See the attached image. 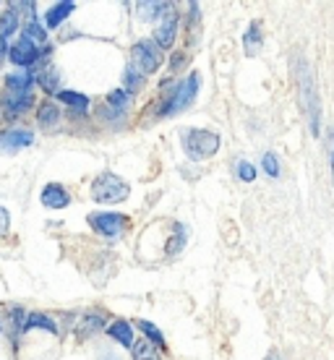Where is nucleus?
Returning <instances> with one entry per match:
<instances>
[{
    "instance_id": "nucleus-1",
    "label": "nucleus",
    "mask_w": 334,
    "mask_h": 360,
    "mask_svg": "<svg viewBox=\"0 0 334 360\" xmlns=\"http://www.w3.org/2000/svg\"><path fill=\"white\" fill-rule=\"evenodd\" d=\"M199 86H201V79L199 73L193 71L188 79H183V82H170V89L160 99V105H157V117H167V115H175V112H183V110H188L193 105V99L199 94Z\"/></svg>"
},
{
    "instance_id": "nucleus-2",
    "label": "nucleus",
    "mask_w": 334,
    "mask_h": 360,
    "mask_svg": "<svg viewBox=\"0 0 334 360\" xmlns=\"http://www.w3.org/2000/svg\"><path fill=\"white\" fill-rule=\"evenodd\" d=\"M183 152L188 154V160L193 162H204L209 157H214L219 152V134L207 131V128H188L183 131Z\"/></svg>"
},
{
    "instance_id": "nucleus-3",
    "label": "nucleus",
    "mask_w": 334,
    "mask_h": 360,
    "mask_svg": "<svg viewBox=\"0 0 334 360\" xmlns=\"http://www.w3.org/2000/svg\"><path fill=\"white\" fill-rule=\"evenodd\" d=\"M131 196V188L123 178H117L115 172H102L91 183V201L97 204H123Z\"/></svg>"
},
{
    "instance_id": "nucleus-4",
    "label": "nucleus",
    "mask_w": 334,
    "mask_h": 360,
    "mask_svg": "<svg viewBox=\"0 0 334 360\" xmlns=\"http://www.w3.org/2000/svg\"><path fill=\"white\" fill-rule=\"evenodd\" d=\"M300 94H303V108L308 112V126H311V134L314 139H319L321 134V108H319V97H316V84H311V68H308L306 60H300Z\"/></svg>"
},
{
    "instance_id": "nucleus-5",
    "label": "nucleus",
    "mask_w": 334,
    "mask_h": 360,
    "mask_svg": "<svg viewBox=\"0 0 334 360\" xmlns=\"http://www.w3.org/2000/svg\"><path fill=\"white\" fill-rule=\"evenodd\" d=\"M165 55L162 50L154 45V39H139L134 47H131V63L144 73V76H152V73L160 71Z\"/></svg>"
},
{
    "instance_id": "nucleus-6",
    "label": "nucleus",
    "mask_w": 334,
    "mask_h": 360,
    "mask_svg": "<svg viewBox=\"0 0 334 360\" xmlns=\"http://www.w3.org/2000/svg\"><path fill=\"white\" fill-rule=\"evenodd\" d=\"M89 225L102 238H120L128 225V217L117 214V212H94V214H89Z\"/></svg>"
},
{
    "instance_id": "nucleus-7",
    "label": "nucleus",
    "mask_w": 334,
    "mask_h": 360,
    "mask_svg": "<svg viewBox=\"0 0 334 360\" xmlns=\"http://www.w3.org/2000/svg\"><path fill=\"white\" fill-rule=\"evenodd\" d=\"M6 58H11V63L21 65V68H32L34 63H39L42 60V50H39V45H34V42H29V39H18V42H13V45L8 47V55Z\"/></svg>"
},
{
    "instance_id": "nucleus-8",
    "label": "nucleus",
    "mask_w": 334,
    "mask_h": 360,
    "mask_svg": "<svg viewBox=\"0 0 334 360\" xmlns=\"http://www.w3.org/2000/svg\"><path fill=\"white\" fill-rule=\"evenodd\" d=\"M178 21H181V13H178L175 8H170L162 16V24H160L157 32H154V45L160 47L162 53L175 45V37H178Z\"/></svg>"
},
{
    "instance_id": "nucleus-9",
    "label": "nucleus",
    "mask_w": 334,
    "mask_h": 360,
    "mask_svg": "<svg viewBox=\"0 0 334 360\" xmlns=\"http://www.w3.org/2000/svg\"><path fill=\"white\" fill-rule=\"evenodd\" d=\"M32 144H34V136L29 134V131H24V128L0 131V154H16Z\"/></svg>"
},
{
    "instance_id": "nucleus-10",
    "label": "nucleus",
    "mask_w": 334,
    "mask_h": 360,
    "mask_svg": "<svg viewBox=\"0 0 334 360\" xmlns=\"http://www.w3.org/2000/svg\"><path fill=\"white\" fill-rule=\"evenodd\" d=\"M32 105H34V89L29 91L6 89V94H3V108H6V115L8 117L24 115Z\"/></svg>"
},
{
    "instance_id": "nucleus-11",
    "label": "nucleus",
    "mask_w": 334,
    "mask_h": 360,
    "mask_svg": "<svg viewBox=\"0 0 334 360\" xmlns=\"http://www.w3.org/2000/svg\"><path fill=\"white\" fill-rule=\"evenodd\" d=\"M42 204L47 209H63L71 204V196H68V191L60 183H50V186L42 188Z\"/></svg>"
},
{
    "instance_id": "nucleus-12",
    "label": "nucleus",
    "mask_w": 334,
    "mask_h": 360,
    "mask_svg": "<svg viewBox=\"0 0 334 360\" xmlns=\"http://www.w3.org/2000/svg\"><path fill=\"white\" fill-rule=\"evenodd\" d=\"M73 11H76V3H71V0H63V3H55V6H50V8H47V13H45V27L47 29H58L65 18L71 16Z\"/></svg>"
},
{
    "instance_id": "nucleus-13",
    "label": "nucleus",
    "mask_w": 334,
    "mask_h": 360,
    "mask_svg": "<svg viewBox=\"0 0 334 360\" xmlns=\"http://www.w3.org/2000/svg\"><path fill=\"white\" fill-rule=\"evenodd\" d=\"M108 334L115 340V342L123 345L126 350L134 347V326L128 324V321H113V324L108 326Z\"/></svg>"
},
{
    "instance_id": "nucleus-14",
    "label": "nucleus",
    "mask_w": 334,
    "mask_h": 360,
    "mask_svg": "<svg viewBox=\"0 0 334 360\" xmlns=\"http://www.w3.org/2000/svg\"><path fill=\"white\" fill-rule=\"evenodd\" d=\"M18 24H21V21H18V8L16 6H8V8L0 13V39L6 42L11 34H16Z\"/></svg>"
},
{
    "instance_id": "nucleus-15",
    "label": "nucleus",
    "mask_w": 334,
    "mask_h": 360,
    "mask_svg": "<svg viewBox=\"0 0 334 360\" xmlns=\"http://www.w3.org/2000/svg\"><path fill=\"white\" fill-rule=\"evenodd\" d=\"M37 123L42 128H55L58 123H60V110H58V105H53V102H42L39 108H37Z\"/></svg>"
},
{
    "instance_id": "nucleus-16",
    "label": "nucleus",
    "mask_w": 334,
    "mask_h": 360,
    "mask_svg": "<svg viewBox=\"0 0 334 360\" xmlns=\"http://www.w3.org/2000/svg\"><path fill=\"white\" fill-rule=\"evenodd\" d=\"M32 76H34V84L42 86V91H47V94H58V89H60V76H58L55 68H42V71L32 73Z\"/></svg>"
},
{
    "instance_id": "nucleus-17",
    "label": "nucleus",
    "mask_w": 334,
    "mask_h": 360,
    "mask_svg": "<svg viewBox=\"0 0 334 360\" xmlns=\"http://www.w3.org/2000/svg\"><path fill=\"white\" fill-rule=\"evenodd\" d=\"M100 329H105V316L102 314H84L79 326H76L79 337H91V334H97Z\"/></svg>"
},
{
    "instance_id": "nucleus-18",
    "label": "nucleus",
    "mask_w": 334,
    "mask_h": 360,
    "mask_svg": "<svg viewBox=\"0 0 334 360\" xmlns=\"http://www.w3.org/2000/svg\"><path fill=\"white\" fill-rule=\"evenodd\" d=\"M146 76L139 68H136L134 63L126 65V71H123V91H128V94H136V91L144 86Z\"/></svg>"
},
{
    "instance_id": "nucleus-19",
    "label": "nucleus",
    "mask_w": 334,
    "mask_h": 360,
    "mask_svg": "<svg viewBox=\"0 0 334 360\" xmlns=\"http://www.w3.org/2000/svg\"><path fill=\"white\" fill-rule=\"evenodd\" d=\"M262 45H264L262 27H259V21H253L251 27H248V32H245V37H243V50H245V55H256L259 50H262Z\"/></svg>"
},
{
    "instance_id": "nucleus-20",
    "label": "nucleus",
    "mask_w": 334,
    "mask_h": 360,
    "mask_svg": "<svg viewBox=\"0 0 334 360\" xmlns=\"http://www.w3.org/2000/svg\"><path fill=\"white\" fill-rule=\"evenodd\" d=\"M136 326L144 332V337H146V342L149 345H154L160 352H165L167 350V342H165V337H162V332L157 329V326L152 324V321H136Z\"/></svg>"
},
{
    "instance_id": "nucleus-21",
    "label": "nucleus",
    "mask_w": 334,
    "mask_h": 360,
    "mask_svg": "<svg viewBox=\"0 0 334 360\" xmlns=\"http://www.w3.org/2000/svg\"><path fill=\"white\" fill-rule=\"evenodd\" d=\"M24 329H45V332H50V334H58V324L45 314H27Z\"/></svg>"
},
{
    "instance_id": "nucleus-22",
    "label": "nucleus",
    "mask_w": 334,
    "mask_h": 360,
    "mask_svg": "<svg viewBox=\"0 0 334 360\" xmlns=\"http://www.w3.org/2000/svg\"><path fill=\"white\" fill-rule=\"evenodd\" d=\"M105 105H108L110 110H115V112H126L128 108H131V94L128 91H123V89H113L108 94V99H105Z\"/></svg>"
},
{
    "instance_id": "nucleus-23",
    "label": "nucleus",
    "mask_w": 334,
    "mask_h": 360,
    "mask_svg": "<svg viewBox=\"0 0 334 360\" xmlns=\"http://www.w3.org/2000/svg\"><path fill=\"white\" fill-rule=\"evenodd\" d=\"M55 97L60 99L63 105H68V108L79 110V112H84V110L89 108V97H84V94H79V91H68V89H63V91H58Z\"/></svg>"
},
{
    "instance_id": "nucleus-24",
    "label": "nucleus",
    "mask_w": 334,
    "mask_h": 360,
    "mask_svg": "<svg viewBox=\"0 0 334 360\" xmlns=\"http://www.w3.org/2000/svg\"><path fill=\"white\" fill-rule=\"evenodd\" d=\"M6 89H18V91L34 89V76L32 73H11V76H6Z\"/></svg>"
},
{
    "instance_id": "nucleus-25",
    "label": "nucleus",
    "mask_w": 334,
    "mask_h": 360,
    "mask_svg": "<svg viewBox=\"0 0 334 360\" xmlns=\"http://www.w3.org/2000/svg\"><path fill=\"white\" fill-rule=\"evenodd\" d=\"M24 39L34 42V45H39V42H45V39H47L45 27H42V24L37 21V16H29L27 27H24Z\"/></svg>"
},
{
    "instance_id": "nucleus-26",
    "label": "nucleus",
    "mask_w": 334,
    "mask_h": 360,
    "mask_svg": "<svg viewBox=\"0 0 334 360\" xmlns=\"http://www.w3.org/2000/svg\"><path fill=\"white\" fill-rule=\"evenodd\" d=\"M131 352H134V360H162V352L157 350L154 345L146 342V340L144 342H134Z\"/></svg>"
},
{
    "instance_id": "nucleus-27",
    "label": "nucleus",
    "mask_w": 334,
    "mask_h": 360,
    "mask_svg": "<svg viewBox=\"0 0 334 360\" xmlns=\"http://www.w3.org/2000/svg\"><path fill=\"white\" fill-rule=\"evenodd\" d=\"M172 230H175V235H172L170 240H167V253H178L183 248V245L188 243V230H186V225H183V222H175V225H172Z\"/></svg>"
},
{
    "instance_id": "nucleus-28",
    "label": "nucleus",
    "mask_w": 334,
    "mask_h": 360,
    "mask_svg": "<svg viewBox=\"0 0 334 360\" xmlns=\"http://www.w3.org/2000/svg\"><path fill=\"white\" fill-rule=\"evenodd\" d=\"M170 8H172L170 3H139V11H144L141 18H149V21H152V18L165 16Z\"/></svg>"
},
{
    "instance_id": "nucleus-29",
    "label": "nucleus",
    "mask_w": 334,
    "mask_h": 360,
    "mask_svg": "<svg viewBox=\"0 0 334 360\" xmlns=\"http://www.w3.org/2000/svg\"><path fill=\"white\" fill-rule=\"evenodd\" d=\"M262 167H264V172H266V175H269L271 180H277V178H280V162H277V157H274V154H271V152L264 154Z\"/></svg>"
},
{
    "instance_id": "nucleus-30",
    "label": "nucleus",
    "mask_w": 334,
    "mask_h": 360,
    "mask_svg": "<svg viewBox=\"0 0 334 360\" xmlns=\"http://www.w3.org/2000/svg\"><path fill=\"white\" fill-rule=\"evenodd\" d=\"M235 172H238V178L243 180V183H253V180H256V167H253L248 160H240L238 167H235Z\"/></svg>"
},
{
    "instance_id": "nucleus-31",
    "label": "nucleus",
    "mask_w": 334,
    "mask_h": 360,
    "mask_svg": "<svg viewBox=\"0 0 334 360\" xmlns=\"http://www.w3.org/2000/svg\"><path fill=\"white\" fill-rule=\"evenodd\" d=\"M186 60H188V55H186V53H172L170 68H172V71H181L183 65H186Z\"/></svg>"
},
{
    "instance_id": "nucleus-32",
    "label": "nucleus",
    "mask_w": 334,
    "mask_h": 360,
    "mask_svg": "<svg viewBox=\"0 0 334 360\" xmlns=\"http://www.w3.org/2000/svg\"><path fill=\"white\" fill-rule=\"evenodd\" d=\"M8 222H11L8 209H3V207H0V235H6V233H8Z\"/></svg>"
},
{
    "instance_id": "nucleus-33",
    "label": "nucleus",
    "mask_w": 334,
    "mask_h": 360,
    "mask_svg": "<svg viewBox=\"0 0 334 360\" xmlns=\"http://www.w3.org/2000/svg\"><path fill=\"white\" fill-rule=\"evenodd\" d=\"M329 139H332V183H334V128L329 131Z\"/></svg>"
},
{
    "instance_id": "nucleus-34",
    "label": "nucleus",
    "mask_w": 334,
    "mask_h": 360,
    "mask_svg": "<svg viewBox=\"0 0 334 360\" xmlns=\"http://www.w3.org/2000/svg\"><path fill=\"white\" fill-rule=\"evenodd\" d=\"M6 55H8V47H6V42L0 39V63H3V58H6Z\"/></svg>"
},
{
    "instance_id": "nucleus-35",
    "label": "nucleus",
    "mask_w": 334,
    "mask_h": 360,
    "mask_svg": "<svg viewBox=\"0 0 334 360\" xmlns=\"http://www.w3.org/2000/svg\"><path fill=\"white\" fill-rule=\"evenodd\" d=\"M266 360H280V355H277V352H269V355H266Z\"/></svg>"
}]
</instances>
